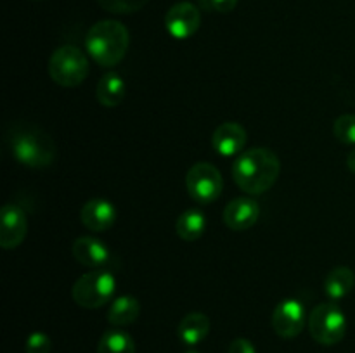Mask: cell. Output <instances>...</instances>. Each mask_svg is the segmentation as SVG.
<instances>
[{"mask_svg":"<svg viewBox=\"0 0 355 353\" xmlns=\"http://www.w3.org/2000/svg\"><path fill=\"white\" fill-rule=\"evenodd\" d=\"M71 253L76 262L90 266V269L104 266L111 258V253L106 248V244L97 237H92V235H82V237L76 239L71 246Z\"/></svg>","mask_w":355,"mask_h":353,"instance_id":"obj_14","label":"cell"},{"mask_svg":"<svg viewBox=\"0 0 355 353\" xmlns=\"http://www.w3.org/2000/svg\"><path fill=\"white\" fill-rule=\"evenodd\" d=\"M205 6L215 12H231L238 6V0H205Z\"/></svg>","mask_w":355,"mask_h":353,"instance_id":"obj_24","label":"cell"},{"mask_svg":"<svg viewBox=\"0 0 355 353\" xmlns=\"http://www.w3.org/2000/svg\"><path fill=\"white\" fill-rule=\"evenodd\" d=\"M7 144L10 154L19 165L33 170L47 168L54 163L58 149L51 135L40 127L26 121L10 125L7 132Z\"/></svg>","mask_w":355,"mask_h":353,"instance_id":"obj_2","label":"cell"},{"mask_svg":"<svg viewBox=\"0 0 355 353\" xmlns=\"http://www.w3.org/2000/svg\"><path fill=\"white\" fill-rule=\"evenodd\" d=\"M305 307L295 298L279 301L272 311V329L277 336L284 339H293L305 327Z\"/></svg>","mask_w":355,"mask_h":353,"instance_id":"obj_8","label":"cell"},{"mask_svg":"<svg viewBox=\"0 0 355 353\" xmlns=\"http://www.w3.org/2000/svg\"><path fill=\"white\" fill-rule=\"evenodd\" d=\"M104 10L113 14H132L146 7L149 0H97Z\"/></svg>","mask_w":355,"mask_h":353,"instance_id":"obj_22","label":"cell"},{"mask_svg":"<svg viewBox=\"0 0 355 353\" xmlns=\"http://www.w3.org/2000/svg\"><path fill=\"white\" fill-rule=\"evenodd\" d=\"M246 141H248V135H246L245 127L236 121H225L218 125L211 135V145L215 152L224 158H234L241 154Z\"/></svg>","mask_w":355,"mask_h":353,"instance_id":"obj_11","label":"cell"},{"mask_svg":"<svg viewBox=\"0 0 355 353\" xmlns=\"http://www.w3.org/2000/svg\"><path fill=\"white\" fill-rule=\"evenodd\" d=\"M80 220L89 230L104 232L116 221V208L107 199H89L80 210Z\"/></svg>","mask_w":355,"mask_h":353,"instance_id":"obj_13","label":"cell"},{"mask_svg":"<svg viewBox=\"0 0 355 353\" xmlns=\"http://www.w3.org/2000/svg\"><path fill=\"white\" fill-rule=\"evenodd\" d=\"M184 353H200V352H196V350H187V352H184Z\"/></svg>","mask_w":355,"mask_h":353,"instance_id":"obj_27","label":"cell"},{"mask_svg":"<svg viewBox=\"0 0 355 353\" xmlns=\"http://www.w3.org/2000/svg\"><path fill=\"white\" fill-rule=\"evenodd\" d=\"M227 353H257L255 346H253L252 341L245 338H236L232 339L231 345H229Z\"/></svg>","mask_w":355,"mask_h":353,"instance_id":"obj_25","label":"cell"},{"mask_svg":"<svg viewBox=\"0 0 355 353\" xmlns=\"http://www.w3.org/2000/svg\"><path fill=\"white\" fill-rule=\"evenodd\" d=\"M355 286V273L349 266H336L324 280L326 296L331 301H340L352 293Z\"/></svg>","mask_w":355,"mask_h":353,"instance_id":"obj_18","label":"cell"},{"mask_svg":"<svg viewBox=\"0 0 355 353\" xmlns=\"http://www.w3.org/2000/svg\"><path fill=\"white\" fill-rule=\"evenodd\" d=\"M309 332L319 345H338L347 334V317L335 301L318 305L309 315Z\"/></svg>","mask_w":355,"mask_h":353,"instance_id":"obj_6","label":"cell"},{"mask_svg":"<svg viewBox=\"0 0 355 353\" xmlns=\"http://www.w3.org/2000/svg\"><path fill=\"white\" fill-rule=\"evenodd\" d=\"M281 173V161L269 147H252L243 151L232 165L236 185L250 196L267 192Z\"/></svg>","mask_w":355,"mask_h":353,"instance_id":"obj_1","label":"cell"},{"mask_svg":"<svg viewBox=\"0 0 355 353\" xmlns=\"http://www.w3.org/2000/svg\"><path fill=\"white\" fill-rule=\"evenodd\" d=\"M52 341L45 332H31L26 339L24 350L26 353H51Z\"/></svg>","mask_w":355,"mask_h":353,"instance_id":"obj_23","label":"cell"},{"mask_svg":"<svg viewBox=\"0 0 355 353\" xmlns=\"http://www.w3.org/2000/svg\"><path fill=\"white\" fill-rule=\"evenodd\" d=\"M130 33L127 26L116 19L97 21L85 35V51L97 64L113 68L127 55Z\"/></svg>","mask_w":355,"mask_h":353,"instance_id":"obj_3","label":"cell"},{"mask_svg":"<svg viewBox=\"0 0 355 353\" xmlns=\"http://www.w3.org/2000/svg\"><path fill=\"white\" fill-rule=\"evenodd\" d=\"M114 291H116V279L113 273L106 270H92L89 273H83L73 284L71 296L78 307L96 310L113 300Z\"/></svg>","mask_w":355,"mask_h":353,"instance_id":"obj_5","label":"cell"},{"mask_svg":"<svg viewBox=\"0 0 355 353\" xmlns=\"http://www.w3.org/2000/svg\"><path fill=\"white\" fill-rule=\"evenodd\" d=\"M97 353H135V343L128 332L110 329L97 343Z\"/></svg>","mask_w":355,"mask_h":353,"instance_id":"obj_20","label":"cell"},{"mask_svg":"<svg viewBox=\"0 0 355 353\" xmlns=\"http://www.w3.org/2000/svg\"><path fill=\"white\" fill-rule=\"evenodd\" d=\"M347 168L355 175V147L349 152V156H347Z\"/></svg>","mask_w":355,"mask_h":353,"instance_id":"obj_26","label":"cell"},{"mask_svg":"<svg viewBox=\"0 0 355 353\" xmlns=\"http://www.w3.org/2000/svg\"><path fill=\"white\" fill-rule=\"evenodd\" d=\"M28 234L26 213L17 204L7 203L0 211V246L6 251L21 246Z\"/></svg>","mask_w":355,"mask_h":353,"instance_id":"obj_10","label":"cell"},{"mask_svg":"<svg viewBox=\"0 0 355 353\" xmlns=\"http://www.w3.org/2000/svg\"><path fill=\"white\" fill-rule=\"evenodd\" d=\"M49 75L52 82L66 89L82 85L89 76V59L85 52L75 45L55 48L49 61Z\"/></svg>","mask_w":355,"mask_h":353,"instance_id":"obj_4","label":"cell"},{"mask_svg":"<svg viewBox=\"0 0 355 353\" xmlns=\"http://www.w3.org/2000/svg\"><path fill=\"white\" fill-rule=\"evenodd\" d=\"M127 96V83L118 73L110 71L97 82L96 99L104 107L120 106Z\"/></svg>","mask_w":355,"mask_h":353,"instance_id":"obj_15","label":"cell"},{"mask_svg":"<svg viewBox=\"0 0 355 353\" xmlns=\"http://www.w3.org/2000/svg\"><path fill=\"white\" fill-rule=\"evenodd\" d=\"M139 315H141V303L137 298L123 294L111 303L110 310H107V322L114 327H125L137 320Z\"/></svg>","mask_w":355,"mask_h":353,"instance_id":"obj_17","label":"cell"},{"mask_svg":"<svg viewBox=\"0 0 355 353\" xmlns=\"http://www.w3.org/2000/svg\"><path fill=\"white\" fill-rule=\"evenodd\" d=\"M207 230V217L201 210H186L175 221V232L184 241H198Z\"/></svg>","mask_w":355,"mask_h":353,"instance_id":"obj_19","label":"cell"},{"mask_svg":"<svg viewBox=\"0 0 355 353\" xmlns=\"http://www.w3.org/2000/svg\"><path fill=\"white\" fill-rule=\"evenodd\" d=\"M259 218L260 204L253 197H236L224 208V221L231 230H248Z\"/></svg>","mask_w":355,"mask_h":353,"instance_id":"obj_12","label":"cell"},{"mask_svg":"<svg viewBox=\"0 0 355 353\" xmlns=\"http://www.w3.org/2000/svg\"><path fill=\"white\" fill-rule=\"evenodd\" d=\"M186 187L189 196L198 204H210L218 199L224 187L220 172L210 163L200 161L189 168L186 175Z\"/></svg>","mask_w":355,"mask_h":353,"instance_id":"obj_7","label":"cell"},{"mask_svg":"<svg viewBox=\"0 0 355 353\" xmlns=\"http://www.w3.org/2000/svg\"><path fill=\"white\" fill-rule=\"evenodd\" d=\"M210 332V318L201 311H191L180 320L177 334L180 341L187 346H196L203 341Z\"/></svg>","mask_w":355,"mask_h":353,"instance_id":"obj_16","label":"cell"},{"mask_svg":"<svg viewBox=\"0 0 355 353\" xmlns=\"http://www.w3.org/2000/svg\"><path fill=\"white\" fill-rule=\"evenodd\" d=\"M333 135L342 144L355 145V114H342L333 123Z\"/></svg>","mask_w":355,"mask_h":353,"instance_id":"obj_21","label":"cell"},{"mask_svg":"<svg viewBox=\"0 0 355 353\" xmlns=\"http://www.w3.org/2000/svg\"><path fill=\"white\" fill-rule=\"evenodd\" d=\"M201 26V14L194 3L177 2L166 10L165 14V30L170 37L175 40H187Z\"/></svg>","mask_w":355,"mask_h":353,"instance_id":"obj_9","label":"cell"}]
</instances>
